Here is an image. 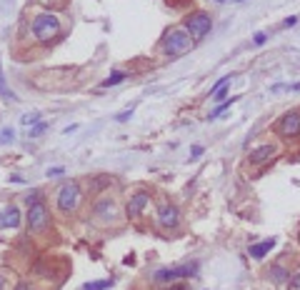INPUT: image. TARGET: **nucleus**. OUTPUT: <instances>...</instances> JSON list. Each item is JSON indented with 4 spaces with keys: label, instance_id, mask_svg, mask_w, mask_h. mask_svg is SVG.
Instances as JSON below:
<instances>
[{
    "label": "nucleus",
    "instance_id": "f257e3e1",
    "mask_svg": "<svg viewBox=\"0 0 300 290\" xmlns=\"http://www.w3.org/2000/svg\"><path fill=\"white\" fill-rule=\"evenodd\" d=\"M30 30H33V35H35L38 43L48 45V43H53L55 38H60L63 23H60V18H58L55 13H38V15L33 18Z\"/></svg>",
    "mask_w": 300,
    "mask_h": 290
},
{
    "label": "nucleus",
    "instance_id": "f03ea898",
    "mask_svg": "<svg viewBox=\"0 0 300 290\" xmlns=\"http://www.w3.org/2000/svg\"><path fill=\"white\" fill-rule=\"evenodd\" d=\"M55 205H58V210H60L63 215L78 213L80 205H83V190H80V185H78L75 180L63 183L60 190H58V195H55Z\"/></svg>",
    "mask_w": 300,
    "mask_h": 290
},
{
    "label": "nucleus",
    "instance_id": "7ed1b4c3",
    "mask_svg": "<svg viewBox=\"0 0 300 290\" xmlns=\"http://www.w3.org/2000/svg\"><path fill=\"white\" fill-rule=\"evenodd\" d=\"M190 48H193V38L188 35L185 28H173L170 33H165L163 53H165L168 58H180V55H185Z\"/></svg>",
    "mask_w": 300,
    "mask_h": 290
},
{
    "label": "nucleus",
    "instance_id": "20e7f679",
    "mask_svg": "<svg viewBox=\"0 0 300 290\" xmlns=\"http://www.w3.org/2000/svg\"><path fill=\"white\" fill-rule=\"evenodd\" d=\"M183 28L188 30V35H190L193 43H195V40H203V38L210 33V28H213V18H210L208 13L198 10V13H190V15L183 20Z\"/></svg>",
    "mask_w": 300,
    "mask_h": 290
},
{
    "label": "nucleus",
    "instance_id": "39448f33",
    "mask_svg": "<svg viewBox=\"0 0 300 290\" xmlns=\"http://www.w3.org/2000/svg\"><path fill=\"white\" fill-rule=\"evenodd\" d=\"M25 223H28V233H43V230L50 225V213H48V208H45L43 200L28 205V218H25Z\"/></svg>",
    "mask_w": 300,
    "mask_h": 290
},
{
    "label": "nucleus",
    "instance_id": "423d86ee",
    "mask_svg": "<svg viewBox=\"0 0 300 290\" xmlns=\"http://www.w3.org/2000/svg\"><path fill=\"white\" fill-rule=\"evenodd\" d=\"M118 203L113 200V198H98L95 200V205H93V218H95V223H100V225H110V223H115L118 220Z\"/></svg>",
    "mask_w": 300,
    "mask_h": 290
},
{
    "label": "nucleus",
    "instance_id": "0eeeda50",
    "mask_svg": "<svg viewBox=\"0 0 300 290\" xmlns=\"http://www.w3.org/2000/svg\"><path fill=\"white\" fill-rule=\"evenodd\" d=\"M155 220H158L160 228L175 230V228L180 225V210H178L175 205H170V203H160V205H158V213H155Z\"/></svg>",
    "mask_w": 300,
    "mask_h": 290
},
{
    "label": "nucleus",
    "instance_id": "6e6552de",
    "mask_svg": "<svg viewBox=\"0 0 300 290\" xmlns=\"http://www.w3.org/2000/svg\"><path fill=\"white\" fill-rule=\"evenodd\" d=\"M275 130H278V135H283V138H298L300 135V113H285L280 120H278V125H275Z\"/></svg>",
    "mask_w": 300,
    "mask_h": 290
},
{
    "label": "nucleus",
    "instance_id": "1a4fd4ad",
    "mask_svg": "<svg viewBox=\"0 0 300 290\" xmlns=\"http://www.w3.org/2000/svg\"><path fill=\"white\" fill-rule=\"evenodd\" d=\"M195 265H180V268H163L155 273V283H170V280H180V278H190L195 275Z\"/></svg>",
    "mask_w": 300,
    "mask_h": 290
},
{
    "label": "nucleus",
    "instance_id": "9d476101",
    "mask_svg": "<svg viewBox=\"0 0 300 290\" xmlns=\"http://www.w3.org/2000/svg\"><path fill=\"white\" fill-rule=\"evenodd\" d=\"M148 203H150V193H145V190L135 193V195L128 200V205H125V213H128V218H140Z\"/></svg>",
    "mask_w": 300,
    "mask_h": 290
},
{
    "label": "nucleus",
    "instance_id": "9b49d317",
    "mask_svg": "<svg viewBox=\"0 0 300 290\" xmlns=\"http://www.w3.org/2000/svg\"><path fill=\"white\" fill-rule=\"evenodd\" d=\"M273 155H275V145L268 143V145H260V148L250 150V158H248V160H250L253 165H263V163H268Z\"/></svg>",
    "mask_w": 300,
    "mask_h": 290
},
{
    "label": "nucleus",
    "instance_id": "f8f14e48",
    "mask_svg": "<svg viewBox=\"0 0 300 290\" xmlns=\"http://www.w3.org/2000/svg\"><path fill=\"white\" fill-rule=\"evenodd\" d=\"M0 225L10 228V230L20 225V210H18V205H8L3 213H0Z\"/></svg>",
    "mask_w": 300,
    "mask_h": 290
},
{
    "label": "nucleus",
    "instance_id": "ddd939ff",
    "mask_svg": "<svg viewBox=\"0 0 300 290\" xmlns=\"http://www.w3.org/2000/svg\"><path fill=\"white\" fill-rule=\"evenodd\" d=\"M273 248H275V238H268V240H263V243H258V245H250V258L263 260Z\"/></svg>",
    "mask_w": 300,
    "mask_h": 290
},
{
    "label": "nucleus",
    "instance_id": "4468645a",
    "mask_svg": "<svg viewBox=\"0 0 300 290\" xmlns=\"http://www.w3.org/2000/svg\"><path fill=\"white\" fill-rule=\"evenodd\" d=\"M228 85H230V78H220V80L210 88V98H223L225 90H228Z\"/></svg>",
    "mask_w": 300,
    "mask_h": 290
},
{
    "label": "nucleus",
    "instance_id": "2eb2a0df",
    "mask_svg": "<svg viewBox=\"0 0 300 290\" xmlns=\"http://www.w3.org/2000/svg\"><path fill=\"white\" fill-rule=\"evenodd\" d=\"M125 78H128L125 73H113V75H108V80H103V88H115V85H120Z\"/></svg>",
    "mask_w": 300,
    "mask_h": 290
},
{
    "label": "nucleus",
    "instance_id": "dca6fc26",
    "mask_svg": "<svg viewBox=\"0 0 300 290\" xmlns=\"http://www.w3.org/2000/svg\"><path fill=\"white\" fill-rule=\"evenodd\" d=\"M113 285V280H100V283H88V285H83V290H105V288H110Z\"/></svg>",
    "mask_w": 300,
    "mask_h": 290
},
{
    "label": "nucleus",
    "instance_id": "f3484780",
    "mask_svg": "<svg viewBox=\"0 0 300 290\" xmlns=\"http://www.w3.org/2000/svg\"><path fill=\"white\" fill-rule=\"evenodd\" d=\"M233 103H235V98H230V100H228V103H223V105H218V108H215V110H213V113H210V120H215V118H218V115H223V113H225V110H228V108H230V105H233Z\"/></svg>",
    "mask_w": 300,
    "mask_h": 290
},
{
    "label": "nucleus",
    "instance_id": "a211bd4d",
    "mask_svg": "<svg viewBox=\"0 0 300 290\" xmlns=\"http://www.w3.org/2000/svg\"><path fill=\"white\" fill-rule=\"evenodd\" d=\"M13 138H15L13 128H3V130H0V143H13Z\"/></svg>",
    "mask_w": 300,
    "mask_h": 290
},
{
    "label": "nucleus",
    "instance_id": "6ab92c4d",
    "mask_svg": "<svg viewBox=\"0 0 300 290\" xmlns=\"http://www.w3.org/2000/svg\"><path fill=\"white\" fill-rule=\"evenodd\" d=\"M38 118H40V113H28V115H23V125H33V123H38Z\"/></svg>",
    "mask_w": 300,
    "mask_h": 290
},
{
    "label": "nucleus",
    "instance_id": "aec40b11",
    "mask_svg": "<svg viewBox=\"0 0 300 290\" xmlns=\"http://www.w3.org/2000/svg\"><path fill=\"white\" fill-rule=\"evenodd\" d=\"M265 40H268V33H255L253 35V45H265Z\"/></svg>",
    "mask_w": 300,
    "mask_h": 290
},
{
    "label": "nucleus",
    "instance_id": "412c9836",
    "mask_svg": "<svg viewBox=\"0 0 300 290\" xmlns=\"http://www.w3.org/2000/svg\"><path fill=\"white\" fill-rule=\"evenodd\" d=\"M15 290H35V288H33V285H30L28 280H20V283L15 285Z\"/></svg>",
    "mask_w": 300,
    "mask_h": 290
},
{
    "label": "nucleus",
    "instance_id": "4be33fe9",
    "mask_svg": "<svg viewBox=\"0 0 300 290\" xmlns=\"http://www.w3.org/2000/svg\"><path fill=\"white\" fill-rule=\"evenodd\" d=\"M130 115H133V108H130V110H125V113H120V115H118V123H128V118H130Z\"/></svg>",
    "mask_w": 300,
    "mask_h": 290
},
{
    "label": "nucleus",
    "instance_id": "5701e85b",
    "mask_svg": "<svg viewBox=\"0 0 300 290\" xmlns=\"http://www.w3.org/2000/svg\"><path fill=\"white\" fill-rule=\"evenodd\" d=\"M290 285H293L295 290H300V273H295V275L290 278Z\"/></svg>",
    "mask_w": 300,
    "mask_h": 290
},
{
    "label": "nucleus",
    "instance_id": "b1692460",
    "mask_svg": "<svg viewBox=\"0 0 300 290\" xmlns=\"http://www.w3.org/2000/svg\"><path fill=\"white\" fill-rule=\"evenodd\" d=\"M283 25H285V28H293V25H298V15H290V18H288Z\"/></svg>",
    "mask_w": 300,
    "mask_h": 290
},
{
    "label": "nucleus",
    "instance_id": "393cba45",
    "mask_svg": "<svg viewBox=\"0 0 300 290\" xmlns=\"http://www.w3.org/2000/svg\"><path fill=\"white\" fill-rule=\"evenodd\" d=\"M58 175H63V168H53V170H48V178H58Z\"/></svg>",
    "mask_w": 300,
    "mask_h": 290
},
{
    "label": "nucleus",
    "instance_id": "a878e982",
    "mask_svg": "<svg viewBox=\"0 0 300 290\" xmlns=\"http://www.w3.org/2000/svg\"><path fill=\"white\" fill-rule=\"evenodd\" d=\"M45 130V123H40V125H35L33 130H30V135H38V133H43Z\"/></svg>",
    "mask_w": 300,
    "mask_h": 290
},
{
    "label": "nucleus",
    "instance_id": "bb28decb",
    "mask_svg": "<svg viewBox=\"0 0 300 290\" xmlns=\"http://www.w3.org/2000/svg\"><path fill=\"white\" fill-rule=\"evenodd\" d=\"M3 288H5V278H3V275H0V290H3Z\"/></svg>",
    "mask_w": 300,
    "mask_h": 290
},
{
    "label": "nucleus",
    "instance_id": "cd10ccee",
    "mask_svg": "<svg viewBox=\"0 0 300 290\" xmlns=\"http://www.w3.org/2000/svg\"><path fill=\"white\" fill-rule=\"evenodd\" d=\"M170 290H185L183 285H170Z\"/></svg>",
    "mask_w": 300,
    "mask_h": 290
},
{
    "label": "nucleus",
    "instance_id": "c85d7f7f",
    "mask_svg": "<svg viewBox=\"0 0 300 290\" xmlns=\"http://www.w3.org/2000/svg\"><path fill=\"white\" fill-rule=\"evenodd\" d=\"M215 3H225V0H215Z\"/></svg>",
    "mask_w": 300,
    "mask_h": 290
},
{
    "label": "nucleus",
    "instance_id": "c756f323",
    "mask_svg": "<svg viewBox=\"0 0 300 290\" xmlns=\"http://www.w3.org/2000/svg\"><path fill=\"white\" fill-rule=\"evenodd\" d=\"M235 3H240V0H235Z\"/></svg>",
    "mask_w": 300,
    "mask_h": 290
}]
</instances>
